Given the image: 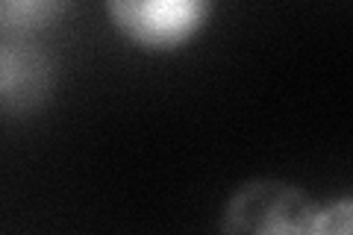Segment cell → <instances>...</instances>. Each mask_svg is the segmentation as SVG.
Instances as JSON below:
<instances>
[{
    "instance_id": "cell-1",
    "label": "cell",
    "mask_w": 353,
    "mask_h": 235,
    "mask_svg": "<svg viewBox=\"0 0 353 235\" xmlns=\"http://www.w3.org/2000/svg\"><path fill=\"white\" fill-rule=\"evenodd\" d=\"M321 206L301 185L250 180L230 194L221 235H318Z\"/></svg>"
},
{
    "instance_id": "cell-2",
    "label": "cell",
    "mask_w": 353,
    "mask_h": 235,
    "mask_svg": "<svg viewBox=\"0 0 353 235\" xmlns=\"http://www.w3.org/2000/svg\"><path fill=\"white\" fill-rule=\"evenodd\" d=\"M115 30L145 50H174L192 41L212 6L203 0H109Z\"/></svg>"
},
{
    "instance_id": "cell-3",
    "label": "cell",
    "mask_w": 353,
    "mask_h": 235,
    "mask_svg": "<svg viewBox=\"0 0 353 235\" xmlns=\"http://www.w3.org/2000/svg\"><path fill=\"white\" fill-rule=\"evenodd\" d=\"M48 53L27 39L0 41V112H30L50 92Z\"/></svg>"
},
{
    "instance_id": "cell-4",
    "label": "cell",
    "mask_w": 353,
    "mask_h": 235,
    "mask_svg": "<svg viewBox=\"0 0 353 235\" xmlns=\"http://www.w3.org/2000/svg\"><path fill=\"white\" fill-rule=\"evenodd\" d=\"M62 12H68V3L59 0H0V32L6 39H30Z\"/></svg>"
},
{
    "instance_id": "cell-5",
    "label": "cell",
    "mask_w": 353,
    "mask_h": 235,
    "mask_svg": "<svg viewBox=\"0 0 353 235\" xmlns=\"http://www.w3.org/2000/svg\"><path fill=\"white\" fill-rule=\"evenodd\" d=\"M353 232V200L341 197L336 203L321 206L318 235H350Z\"/></svg>"
}]
</instances>
